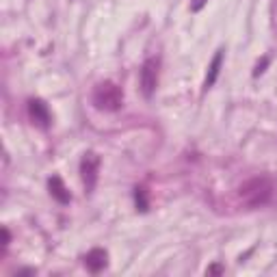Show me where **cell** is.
Wrapping results in <instances>:
<instances>
[{
    "mask_svg": "<svg viewBox=\"0 0 277 277\" xmlns=\"http://www.w3.org/2000/svg\"><path fill=\"white\" fill-rule=\"evenodd\" d=\"M50 191H52V195H54V197L59 199V201H63V203L70 201V193L65 191L61 178H52V180H50Z\"/></svg>",
    "mask_w": 277,
    "mask_h": 277,
    "instance_id": "52a82bcc",
    "label": "cell"
},
{
    "mask_svg": "<svg viewBox=\"0 0 277 277\" xmlns=\"http://www.w3.org/2000/svg\"><path fill=\"white\" fill-rule=\"evenodd\" d=\"M221 61H223V52L219 50V52L215 54L213 63H210V72H208V76H206V87L215 85V80H217V76H219V70H221Z\"/></svg>",
    "mask_w": 277,
    "mask_h": 277,
    "instance_id": "8992f818",
    "label": "cell"
},
{
    "mask_svg": "<svg viewBox=\"0 0 277 277\" xmlns=\"http://www.w3.org/2000/svg\"><path fill=\"white\" fill-rule=\"evenodd\" d=\"M124 102V93L115 83H100L93 91V104L97 109H104V111H117Z\"/></svg>",
    "mask_w": 277,
    "mask_h": 277,
    "instance_id": "7a4b0ae2",
    "label": "cell"
},
{
    "mask_svg": "<svg viewBox=\"0 0 277 277\" xmlns=\"http://www.w3.org/2000/svg\"><path fill=\"white\" fill-rule=\"evenodd\" d=\"M208 273H221V266H210Z\"/></svg>",
    "mask_w": 277,
    "mask_h": 277,
    "instance_id": "30bf717a",
    "label": "cell"
},
{
    "mask_svg": "<svg viewBox=\"0 0 277 277\" xmlns=\"http://www.w3.org/2000/svg\"><path fill=\"white\" fill-rule=\"evenodd\" d=\"M158 85V61L156 59H148L141 67V87L145 95H152L154 89Z\"/></svg>",
    "mask_w": 277,
    "mask_h": 277,
    "instance_id": "3957f363",
    "label": "cell"
},
{
    "mask_svg": "<svg viewBox=\"0 0 277 277\" xmlns=\"http://www.w3.org/2000/svg\"><path fill=\"white\" fill-rule=\"evenodd\" d=\"M203 3H206V0H195V3H193V11H199Z\"/></svg>",
    "mask_w": 277,
    "mask_h": 277,
    "instance_id": "9c48e42d",
    "label": "cell"
},
{
    "mask_svg": "<svg viewBox=\"0 0 277 277\" xmlns=\"http://www.w3.org/2000/svg\"><path fill=\"white\" fill-rule=\"evenodd\" d=\"M30 115H32V117H35L37 121H42V124H44V126L48 124V121H50V115H48V111H46V107H44V104H42V102H35V100H32V102H30Z\"/></svg>",
    "mask_w": 277,
    "mask_h": 277,
    "instance_id": "ba28073f",
    "label": "cell"
},
{
    "mask_svg": "<svg viewBox=\"0 0 277 277\" xmlns=\"http://www.w3.org/2000/svg\"><path fill=\"white\" fill-rule=\"evenodd\" d=\"M238 197L249 208L264 206L273 197V182L268 178H251L238 186Z\"/></svg>",
    "mask_w": 277,
    "mask_h": 277,
    "instance_id": "6da1fadb",
    "label": "cell"
},
{
    "mask_svg": "<svg viewBox=\"0 0 277 277\" xmlns=\"http://www.w3.org/2000/svg\"><path fill=\"white\" fill-rule=\"evenodd\" d=\"M97 167H100V158H97L95 154H87V158L83 160V165H80V169H83V180L87 184V189H93L95 178H97Z\"/></svg>",
    "mask_w": 277,
    "mask_h": 277,
    "instance_id": "277c9868",
    "label": "cell"
},
{
    "mask_svg": "<svg viewBox=\"0 0 277 277\" xmlns=\"http://www.w3.org/2000/svg\"><path fill=\"white\" fill-rule=\"evenodd\" d=\"M85 262H87V266L91 268L93 273H97V271H100V268H104V264H107V254H104L102 249H93L91 254L87 256Z\"/></svg>",
    "mask_w": 277,
    "mask_h": 277,
    "instance_id": "5b68a950",
    "label": "cell"
}]
</instances>
